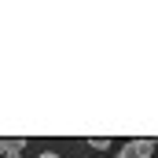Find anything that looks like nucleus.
<instances>
[{
	"label": "nucleus",
	"mask_w": 158,
	"mask_h": 158,
	"mask_svg": "<svg viewBox=\"0 0 158 158\" xmlns=\"http://www.w3.org/2000/svg\"><path fill=\"white\" fill-rule=\"evenodd\" d=\"M155 147H158L155 140H129V143L118 151V158H151Z\"/></svg>",
	"instance_id": "obj_1"
},
{
	"label": "nucleus",
	"mask_w": 158,
	"mask_h": 158,
	"mask_svg": "<svg viewBox=\"0 0 158 158\" xmlns=\"http://www.w3.org/2000/svg\"><path fill=\"white\" fill-rule=\"evenodd\" d=\"M88 143H92V147H96V155H99V151H107V147H110V140H107V136H96V140H88Z\"/></svg>",
	"instance_id": "obj_2"
},
{
	"label": "nucleus",
	"mask_w": 158,
	"mask_h": 158,
	"mask_svg": "<svg viewBox=\"0 0 158 158\" xmlns=\"http://www.w3.org/2000/svg\"><path fill=\"white\" fill-rule=\"evenodd\" d=\"M37 158H59V155H55V151H44V155H37Z\"/></svg>",
	"instance_id": "obj_3"
},
{
	"label": "nucleus",
	"mask_w": 158,
	"mask_h": 158,
	"mask_svg": "<svg viewBox=\"0 0 158 158\" xmlns=\"http://www.w3.org/2000/svg\"><path fill=\"white\" fill-rule=\"evenodd\" d=\"M99 158H103V155H99Z\"/></svg>",
	"instance_id": "obj_4"
}]
</instances>
